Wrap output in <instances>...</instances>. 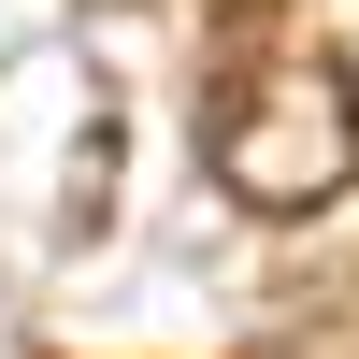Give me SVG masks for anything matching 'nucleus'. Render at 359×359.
<instances>
[{
	"label": "nucleus",
	"instance_id": "nucleus-1",
	"mask_svg": "<svg viewBox=\"0 0 359 359\" xmlns=\"http://www.w3.org/2000/svg\"><path fill=\"white\" fill-rule=\"evenodd\" d=\"M201 158L245 216H331L359 187V72L302 29H245V43L201 72Z\"/></svg>",
	"mask_w": 359,
	"mask_h": 359
},
{
	"label": "nucleus",
	"instance_id": "nucleus-2",
	"mask_svg": "<svg viewBox=\"0 0 359 359\" xmlns=\"http://www.w3.org/2000/svg\"><path fill=\"white\" fill-rule=\"evenodd\" d=\"M216 15H273V0H216Z\"/></svg>",
	"mask_w": 359,
	"mask_h": 359
}]
</instances>
